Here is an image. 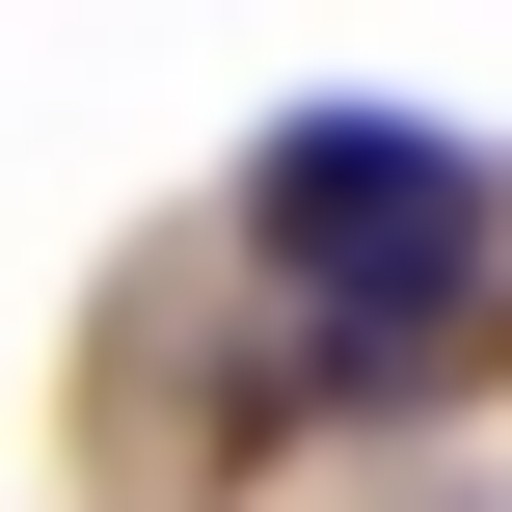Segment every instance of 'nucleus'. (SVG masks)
Masks as SVG:
<instances>
[{"instance_id":"1","label":"nucleus","mask_w":512,"mask_h":512,"mask_svg":"<svg viewBox=\"0 0 512 512\" xmlns=\"http://www.w3.org/2000/svg\"><path fill=\"white\" fill-rule=\"evenodd\" d=\"M243 270H270V297L378 378V351H432V324L512 270V189L432 135V108H297V135L243 162Z\"/></svg>"}]
</instances>
